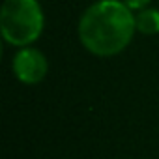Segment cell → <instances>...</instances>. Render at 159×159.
Returning <instances> with one entry per match:
<instances>
[{
    "instance_id": "cell-4",
    "label": "cell",
    "mask_w": 159,
    "mask_h": 159,
    "mask_svg": "<svg viewBox=\"0 0 159 159\" xmlns=\"http://www.w3.org/2000/svg\"><path fill=\"white\" fill-rule=\"evenodd\" d=\"M135 26L140 34H159V10H139V13L135 15Z\"/></svg>"
},
{
    "instance_id": "cell-1",
    "label": "cell",
    "mask_w": 159,
    "mask_h": 159,
    "mask_svg": "<svg viewBox=\"0 0 159 159\" xmlns=\"http://www.w3.org/2000/svg\"><path fill=\"white\" fill-rule=\"evenodd\" d=\"M135 15L120 0H98L79 21V38L84 49L98 56L122 52L135 34Z\"/></svg>"
},
{
    "instance_id": "cell-5",
    "label": "cell",
    "mask_w": 159,
    "mask_h": 159,
    "mask_svg": "<svg viewBox=\"0 0 159 159\" xmlns=\"http://www.w3.org/2000/svg\"><path fill=\"white\" fill-rule=\"evenodd\" d=\"M125 4H127L131 10H144V8L150 4V0H125Z\"/></svg>"
},
{
    "instance_id": "cell-3",
    "label": "cell",
    "mask_w": 159,
    "mask_h": 159,
    "mask_svg": "<svg viewBox=\"0 0 159 159\" xmlns=\"http://www.w3.org/2000/svg\"><path fill=\"white\" fill-rule=\"evenodd\" d=\"M47 58L32 47H23L13 58V73L25 84H38L47 75Z\"/></svg>"
},
{
    "instance_id": "cell-2",
    "label": "cell",
    "mask_w": 159,
    "mask_h": 159,
    "mask_svg": "<svg viewBox=\"0 0 159 159\" xmlns=\"http://www.w3.org/2000/svg\"><path fill=\"white\" fill-rule=\"evenodd\" d=\"M43 11L38 0H4L0 10V30L8 43L26 47L43 30Z\"/></svg>"
}]
</instances>
